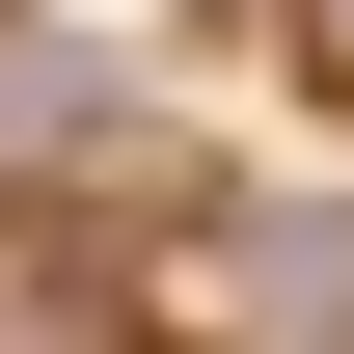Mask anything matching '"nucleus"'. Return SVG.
<instances>
[{"mask_svg": "<svg viewBox=\"0 0 354 354\" xmlns=\"http://www.w3.org/2000/svg\"><path fill=\"white\" fill-rule=\"evenodd\" d=\"M272 28H300V82H327V109H354V0H272Z\"/></svg>", "mask_w": 354, "mask_h": 354, "instance_id": "obj_1", "label": "nucleus"}]
</instances>
